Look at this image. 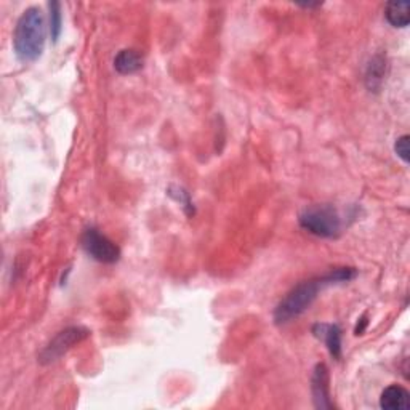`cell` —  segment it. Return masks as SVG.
I'll use <instances>...</instances> for the list:
<instances>
[{
    "label": "cell",
    "instance_id": "9a60e30c",
    "mask_svg": "<svg viewBox=\"0 0 410 410\" xmlns=\"http://www.w3.org/2000/svg\"><path fill=\"white\" fill-rule=\"evenodd\" d=\"M367 324H368V321H367V316H362V318H361V325L357 324L356 330H354L356 335H362V333H364V330H366Z\"/></svg>",
    "mask_w": 410,
    "mask_h": 410
},
{
    "label": "cell",
    "instance_id": "7a4b0ae2",
    "mask_svg": "<svg viewBox=\"0 0 410 410\" xmlns=\"http://www.w3.org/2000/svg\"><path fill=\"white\" fill-rule=\"evenodd\" d=\"M45 45V16L42 10L31 7L23 11L16 23L13 46L21 61H36L42 55Z\"/></svg>",
    "mask_w": 410,
    "mask_h": 410
},
{
    "label": "cell",
    "instance_id": "5b68a950",
    "mask_svg": "<svg viewBox=\"0 0 410 410\" xmlns=\"http://www.w3.org/2000/svg\"><path fill=\"white\" fill-rule=\"evenodd\" d=\"M82 247L93 260L106 263V265H113L120 259V249L109 237L99 232L97 228H89V230L84 231L82 234Z\"/></svg>",
    "mask_w": 410,
    "mask_h": 410
},
{
    "label": "cell",
    "instance_id": "9c48e42d",
    "mask_svg": "<svg viewBox=\"0 0 410 410\" xmlns=\"http://www.w3.org/2000/svg\"><path fill=\"white\" fill-rule=\"evenodd\" d=\"M114 68L119 74H135L143 68V58L135 50H120L114 58Z\"/></svg>",
    "mask_w": 410,
    "mask_h": 410
},
{
    "label": "cell",
    "instance_id": "52a82bcc",
    "mask_svg": "<svg viewBox=\"0 0 410 410\" xmlns=\"http://www.w3.org/2000/svg\"><path fill=\"white\" fill-rule=\"evenodd\" d=\"M313 335L325 343L333 359L342 357V329L337 324H316Z\"/></svg>",
    "mask_w": 410,
    "mask_h": 410
},
{
    "label": "cell",
    "instance_id": "8992f818",
    "mask_svg": "<svg viewBox=\"0 0 410 410\" xmlns=\"http://www.w3.org/2000/svg\"><path fill=\"white\" fill-rule=\"evenodd\" d=\"M311 391L316 409L324 410L333 407L329 391V368H327L325 364H322V362L314 367L311 378Z\"/></svg>",
    "mask_w": 410,
    "mask_h": 410
},
{
    "label": "cell",
    "instance_id": "8fae6325",
    "mask_svg": "<svg viewBox=\"0 0 410 410\" xmlns=\"http://www.w3.org/2000/svg\"><path fill=\"white\" fill-rule=\"evenodd\" d=\"M410 4L409 2H388L385 8L386 21L392 27H407L410 16H409Z\"/></svg>",
    "mask_w": 410,
    "mask_h": 410
},
{
    "label": "cell",
    "instance_id": "5bb4252c",
    "mask_svg": "<svg viewBox=\"0 0 410 410\" xmlns=\"http://www.w3.org/2000/svg\"><path fill=\"white\" fill-rule=\"evenodd\" d=\"M410 137L409 135H402V137H399L396 139V143H395V151H396V154L399 159H402L406 163H409L410 161Z\"/></svg>",
    "mask_w": 410,
    "mask_h": 410
},
{
    "label": "cell",
    "instance_id": "6da1fadb",
    "mask_svg": "<svg viewBox=\"0 0 410 410\" xmlns=\"http://www.w3.org/2000/svg\"><path fill=\"white\" fill-rule=\"evenodd\" d=\"M357 276V271L354 268H337L329 274L322 278L309 279L304 282L294 287L287 297L280 302L276 309H274V322L278 325L287 324V322L294 321L298 316H302L306 309L311 306L316 298H318L319 292L327 285L333 284H344L353 280Z\"/></svg>",
    "mask_w": 410,
    "mask_h": 410
},
{
    "label": "cell",
    "instance_id": "2e32d148",
    "mask_svg": "<svg viewBox=\"0 0 410 410\" xmlns=\"http://www.w3.org/2000/svg\"><path fill=\"white\" fill-rule=\"evenodd\" d=\"M322 2H316V4H300V7L303 8H316V7H321Z\"/></svg>",
    "mask_w": 410,
    "mask_h": 410
},
{
    "label": "cell",
    "instance_id": "ba28073f",
    "mask_svg": "<svg viewBox=\"0 0 410 410\" xmlns=\"http://www.w3.org/2000/svg\"><path fill=\"white\" fill-rule=\"evenodd\" d=\"M380 407L385 410H409L410 395L406 388L399 385H391L382 392Z\"/></svg>",
    "mask_w": 410,
    "mask_h": 410
},
{
    "label": "cell",
    "instance_id": "4fadbf2b",
    "mask_svg": "<svg viewBox=\"0 0 410 410\" xmlns=\"http://www.w3.org/2000/svg\"><path fill=\"white\" fill-rule=\"evenodd\" d=\"M168 196L173 197L177 202L183 204V209L186 210L187 216L194 215V205H192V202H191L190 192H186L183 190V187H180V186H170L168 187Z\"/></svg>",
    "mask_w": 410,
    "mask_h": 410
},
{
    "label": "cell",
    "instance_id": "30bf717a",
    "mask_svg": "<svg viewBox=\"0 0 410 410\" xmlns=\"http://www.w3.org/2000/svg\"><path fill=\"white\" fill-rule=\"evenodd\" d=\"M386 74V58L383 55H375L367 66L366 84L371 92H378L383 84Z\"/></svg>",
    "mask_w": 410,
    "mask_h": 410
},
{
    "label": "cell",
    "instance_id": "3957f363",
    "mask_svg": "<svg viewBox=\"0 0 410 410\" xmlns=\"http://www.w3.org/2000/svg\"><path fill=\"white\" fill-rule=\"evenodd\" d=\"M298 223L304 231L324 239H333L342 232V218L332 205H313L304 209Z\"/></svg>",
    "mask_w": 410,
    "mask_h": 410
},
{
    "label": "cell",
    "instance_id": "277c9868",
    "mask_svg": "<svg viewBox=\"0 0 410 410\" xmlns=\"http://www.w3.org/2000/svg\"><path fill=\"white\" fill-rule=\"evenodd\" d=\"M89 335H90V330L80 325L68 327V329L58 332L56 337L51 340V342L44 348L42 353H40L39 362L44 366L51 364V362L60 359L63 354H66L68 351L74 347V344L84 342Z\"/></svg>",
    "mask_w": 410,
    "mask_h": 410
},
{
    "label": "cell",
    "instance_id": "7c38bea8",
    "mask_svg": "<svg viewBox=\"0 0 410 410\" xmlns=\"http://www.w3.org/2000/svg\"><path fill=\"white\" fill-rule=\"evenodd\" d=\"M49 8H50V34H51V40L56 44L61 34V23H63L61 5L60 2H50Z\"/></svg>",
    "mask_w": 410,
    "mask_h": 410
}]
</instances>
